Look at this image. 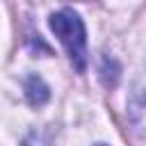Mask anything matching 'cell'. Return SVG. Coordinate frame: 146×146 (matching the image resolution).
I'll return each mask as SVG.
<instances>
[{"label":"cell","mask_w":146,"mask_h":146,"mask_svg":"<svg viewBox=\"0 0 146 146\" xmlns=\"http://www.w3.org/2000/svg\"><path fill=\"white\" fill-rule=\"evenodd\" d=\"M48 23H50V30L55 32V36L66 48L68 59L75 66V71L82 73L87 68V30H84L82 18L73 9H59V11L50 14Z\"/></svg>","instance_id":"1"},{"label":"cell","mask_w":146,"mask_h":146,"mask_svg":"<svg viewBox=\"0 0 146 146\" xmlns=\"http://www.w3.org/2000/svg\"><path fill=\"white\" fill-rule=\"evenodd\" d=\"M25 98H27V103L32 107H43L50 100V87L43 82L41 75L30 73L25 78Z\"/></svg>","instance_id":"2"},{"label":"cell","mask_w":146,"mask_h":146,"mask_svg":"<svg viewBox=\"0 0 146 146\" xmlns=\"http://www.w3.org/2000/svg\"><path fill=\"white\" fill-rule=\"evenodd\" d=\"M130 116H132V123L137 125V130L139 132H146V91L139 98H132Z\"/></svg>","instance_id":"3"},{"label":"cell","mask_w":146,"mask_h":146,"mask_svg":"<svg viewBox=\"0 0 146 146\" xmlns=\"http://www.w3.org/2000/svg\"><path fill=\"white\" fill-rule=\"evenodd\" d=\"M94 146H107V144H94Z\"/></svg>","instance_id":"4"}]
</instances>
